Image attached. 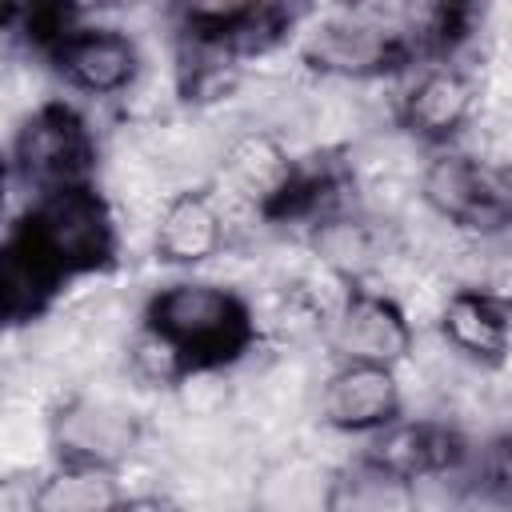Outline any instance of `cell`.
<instances>
[{"mask_svg":"<svg viewBox=\"0 0 512 512\" xmlns=\"http://www.w3.org/2000/svg\"><path fill=\"white\" fill-rule=\"evenodd\" d=\"M140 324L168 336L192 372H212L232 360H240L256 340L252 308L240 292L216 280L184 276L164 288H156L144 304Z\"/></svg>","mask_w":512,"mask_h":512,"instance_id":"obj_1","label":"cell"},{"mask_svg":"<svg viewBox=\"0 0 512 512\" xmlns=\"http://www.w3.org/2000/svg\"><path fill=\"white\" fill-rule=\"evenodd\" d=\"M64 276H88L116 260V220L96 184L36 196L20 220H12Z\"/></svg>","mask_w":512,"mask_h":512,"instance_id":"obj_2","label":"cell"},{"mask_svg":"<svg viewBox=\"0 0 512 512\" xmlns=\"http://www.w3.org/2000/svg\"><path fill=\"white\" fill-rule=\"evenodd\" d=\"M8 168H12V180H20L32 192V200L92 184L96 140L88 120L64 100H48L32 108L12 136Z\"/></svg>","mask_w":512,"mask_h":512,"instance_id":"obj_3","label":"cell"},{"mask_svg":"<svg viewBox=\"0 0 512 512\" xmlns=\"http://www.w3.org/2000/svg\"><path fill=\"white\" fill-rule=\"evenodd\" d=\"M420 200L460 232L500 236L512 228V184L492 164L460 152L436 148L420 172Z\"/></svg>","mask_w":512,"mask_h":512,"instance_id":"obj_4","label":"cell"},{"mask_svg":"<svg viewBox=\"0 0 512 512\" xmlns=\"http://www.w3.org/2000/svg\"><path fill=\"white\" fill-rule=\"evenodd\" d=\"M304 60L308 68L324 72V76H352V80H368V76H384L396 72L404 64H412L388 4H364V8H344L328 20H320L308 36H304Z\"/></svg>","mask_w":512,"mask_h":512,"instance_id":"obj_5","label":"cell"},{"mask_svg":"<svg viewBox=\"0 0 512 512\" xmlns=\"http://www.w3.org/2000/svg\"><path fill=\"white\" fill-rule=\"evenodd\" d=\"M412 344V320L388 292L348 284L336 312L328 316V352L336 356V364L400 368L412 356Z\"/></svg>","mask_w":512,"mask_h":512,"instance_id":"obj_6","label":"cell"},{"mask_svg":"<svg viewBox=\"0 0 512 512\" xmlns=\"http://www.w3.org/2000/svg\"><path fill=\"white\" fill-rule=\"evenodd\" d=\"M140 416L108 396H68L52 420H48V440L56 460L72 464H96V468H116L140 448Z\"/></svg>","mask_w":512,"mask_h":512,"instance_id":"obj_7","label":"cell"},{"mask_svg":"<svg viewBox=\"0 0 512 512\" xmlns=\"http://www.w3.org/2000/svg\"><path fill=\"white\" fill-rule=\"evenodd\" d=\"M304 164L292 160V152L272 132H240L220 152V180L224 188L252 204L268 220H288L296 192H300Z\"/></svg>","mask_w":512,"mask_h":512,"instance_id":"obj_8","label":"cell"},{"mask_svg":"<svg viewBox=\"0 0 512 512\" xmlns=\"http://www.w3.org/2000/svg\"><path fill=\"white\" fill-rule=\"evenodd\" d=\"M400 416V376L384 364H336L316 396V420L344 436H376Z\"/></svg>","mask_w":512,"mask_h":512,"instance_id":"obj_9","label":"cell"},{"mask_svg":"<svg viewBox=\"0 0 512 512\" xmlns=\"http://www.w3.org/2000/svg\"><path fill=\"white\" fill-rule=\"evenodd\" d=\"M44 60L72 92L84 96H120L140 76V44L112 24H80Z\"/></svg>","mask_w":512,"mask_h":512,"instance_id":"obj_10","label":"cell"},{"mask_svg":"<svg viewBox=\"0 0 512 512\" xmlns=\"http://www.w3.org/2000/svg\"><path fill=\"white\" fill-rule=\"evenodd\" d=\"M476 100H480L476 80L460 64L436 60V64H424L416 72V80L404 88L400 124L416 140H424L432 148H448L464 132V124L472 120Z\"/></svg>","mask_w":512,"mask_h":512,"instance_id":"obj_11","label":"cell"},{"mask_svg":"<svg viewBox=\"0 0 512 512\" xmlns=\"http://www.w3.org/2000/svg\"><path fill=\"white\" fill-rule=\"evenodd\" d=\"M340 464L316 452L288 448L272 456L248 492V512H336Z\"/></svg>","mask_w":512,"mask_h":512,"instance_id":"obj_12","label":"cell"},{"mask_svg":"<svg viewBox=\"0 0 512 512\" xmlns=\"http://www.w3.org/2000/svg\"><path fill=\"white\" fill-rule=\"evenodd\" d=\"M364 452L408 480L448 476L472 460V448L464 444V436L456 428L436 424V420H408V416H400L384 432L368 436Z\"/></svg>","mask_w":512,"mask_h":512,"instance_id":"obj_13","label":"cell"},{"mask_svg":"<svg viewBox=\"0 0 512 512\" xmlns=\"http://www.w3.org/2000/svg\"><path fill=\"white\" fill-rule=\"evenodd\" d=\"M224 248V212L208 188L176 192L152 228V252L168 268H196L208 264Z\"/></svg>","mask_w":512,"mask_h":512,"instance_id":"obj_14","label":"cell"},{"mask_svg":"<svg viewBox=\"0 0 512 512\" xmlns=\"http://www.w3.org/2000/svg\"><path fill=\"white\" fill-rule=\"evenodd\" d=\"M440 336L444 344L484 368L508 360L512 348V316L488 288H456L440 308Z\"/></svg>","mask_w":512,"mask_h":512,"instance_id":"obj_15","label":"cell"},{"mask_svg":"<svg viewBox=\"0 0 512 512\" xmlns=\"http://www.w3.org/2000/svg\"><path fill=\"white\" fill-rule=\"evenodd\" d=\"M308 244L324 268H332L344 284H360L384 260V224L360 212H328L312 220Z\"/></svg>","mask_w":512,"mask_h":512,"instance_id":"obj_16","label":"cell"},{"mask_svg":"<svg viewBox=\"0 0 512 512\" xmlns=\"http://www.w3.org/2000/svg\"><path fill=\"white\" fill-rule=\"evenodd\" d=\"M68 280L48 264V256L12 224L0 248V296H4V316L12 324L32 320L52 304V296Z\"/></svg>","mask_w":512,"mask_h":512,"instance_id":"obj_17","label":"cell"},{"mask_svg":"<svg viewBox=\"0 0 512 512\" xmlns=\"http://www.w3.org/2000/svg\"><path fill=\"white\" fill-rule=\"evenodd\" d=\"M120 472L96 464L52 460V468L32 484L28 508L32 512H116L124 504Z\"/></svg>","mask_w":512,"mask_h":512,"instance_id":"obj_18","label":"cell"},{"mask_svg":"<svg viewBox=\"0 0 512 512\" xmlns=\"http://www.w3.org/2000/svg\"><path fill=\"white\" fill-rule=\"evenodd\" d=\"M336 512H420L416 480L360 452L352 464H340Z\"/></svg>","mask_w":512,"mask_h":512,"instance_id":"obj_19","label":"cell"},{"mask_svg":"<svg viewBox=\"0 0 512 512\" xmlns=\"http://www.w3.org/2000/svg\"><path fill=\"white\" fill-rule=\"evenodd\" d=\"M128 368L144 384H156V388H176L188 376H196L192 364L184 360V352L168 336H160L156 328H148V324H140L136 336L128 340Z\"/></svg>","mask_w":512,"mask_h":512,"instance_id":"obj_20","label":"cell"},{"mask_svg":"<svg viewBox=\"0 0 512 512\" xmlns=\"http://www.w3.org/2000/svg\"><path fill=\"white\" fill-rule=\"evenodd\" d=\"M476 476L496 500L512 504V436H496L476 452Z\"/></svg>","mask_w":512,"mask_h":512,"instance_id":"obj_21","label":"cell"},{"mask_svg":"<svg viewBox=\"0 0 512 512\" xmlns=\"http://www.w3.org/2000/svg\"><path fill=\"white\" fill-rule=\"evenodd\" d=\"M116 512H180L172 500H164V496H128Z\"/></svg>","mask_w":512,"mask_h":512,"instance_id":"obj_22","label":"cell"}]
</instances>
